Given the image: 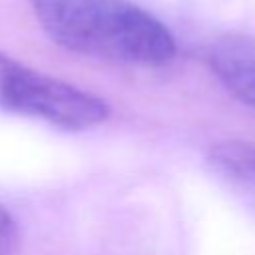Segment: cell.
<instances>
[{
    "mask_svg": "<svg viewBox=\"0 0 255 255\" xmlns=\"http://www.w3.org/2000/svg\"><path fill=\"white\" fill-rule=\"evenodd\" d=\"M0 106L64 129H86L108 118V106L94 94L46 76L0 54Z\"/></svg>",
    "mask_w": 255,
    "mask_h": 255,
    "instance_id": "7a4b0ae2",
    "label": "cell"
},
{
    "mask_svg": "<svg viewBox=\"0 0 255 255\" xmlns=\"http://www.w3.org/2000/svg\"><path fill=\"white\" fill-rule=\"evenodd\" d=\"M205 163L221 187L255 213V143L237 139L215 143Z\"/></svg>",
    "mask_w": 255,
    "mask_h": 255,
    "instance_id": "3957f363",
    "label": "cell"
},
{
    "mask_svg": "<svg viewBox=\"0 0 255 255\" xmlns=\"http://www.w3.org/2000/svg\"><path fill=\"white\" fill-rule=\"evenodd\" d=\"M209 68L227 92L255 108V40L221 38L209 50Z\"/></svg>",
    "mask_w": 255,
    "mask_h": 255,
    "instance_id": "277c9868",
    "label": "cell"
},
{
    "mask_svg": "<svg viewBox=\"0 0 255 255\" xmlns=\"http://www.w3.org/2000/svg\"><path fill=\"white\" fill-rule=\"evenodd\" d=\"M16 245V225L10 213L0 203V255H12Z\"/></svg>",
    "mask_w": 255,
    "mask_h": 255,
    "instance_id": "5b68a950",
    "label": "cell"
},
{
    "mask_svg": "<svg viewBox=\"0 0 255 255\" xmlns=\"http://www.w3.org/2000/svg\"><path fill=\"white\" fill-rule=\"evenodd\" d=\"M30 6L52 42L86 58L161 66L177 54L167 26L129 0H30Z\"/></svg>",
    "mask_w": 255,
    "mask_h": 255,
    "instance_id": "6da1fadb",
    "label": "cell"
}]
</instances>
